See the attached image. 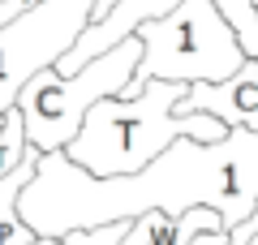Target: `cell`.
<instances>
[{
  "mask_svg": "<svg viewBox=\"0 0 258 245\" xmlns=\"http://www.w3.org/2000/svg\"><path fill=\"white\" fill-rule=\"evenodd\" d=\"M189 207H215L228 232L258 211V129L232 125L220 142L176 138L129 176H91L64 151H47L18 198L22 219L39 236L99 228L142 211L181 215Z\"/></svg>",
  "mask_w": 258,
  "mask_h": 245,
  "instance_id": "obj_1",
  "label": "cell"
},
{
  "mask_svg": "<svg viewBox=\"0 0 258 245\" xmlns=\"http://www.w3.org/2000/svg\"><path fill=\"white\" fill-rule=\"evenodd\" d=\"M189 82H147L138 95H103L91 103L82 129L64 155L86 168L91 176H129L142 172L155 155H164L176 138L220 142L228 134L220 116L211 112H176Z\"/></svg>",
  "mask_w": 258,
  "mask_h": 245,
  "instance_id": "obj_2",
  "label": "cell"
},
{
  "mask_svg": "<svg viewBox=\"0 0 258 245\" xmlns=\"http://www.w3.org/2000/svg\"><path fill=\"white\" fill-rule=\"evenodd\" d=\"M134 35L142 39L138 69L120 95H138L147 82H224L245 65L237 30L220 13L215 0H181L164 18L142 22Z\"/></svg>",
  "mask_w": 258,
  "mask_h": 245,
  "instance_id": "obj_3",
  "label": "cell"
},
{
  "mask_svg": "<svg viewBox=\"0 0 258 245\" xmlns=\"http://www.w3.org/2000/svg\"><path fill=\"white\" fill-rule=\"evenodd\" d=\"M138 56H142V39L129 35L74 73H60L56 65L39 69L18 91V108H22V120H26L30 146H39L43 155L64 151L78 138L91 103L103 99V95H120L129 86L134 69H138Z\"/></svg>",
  "mask_w": 258,
  "mask_h": 245,
  "instance_id": "obj_4",
  "label": "cell"
},
{
  "mask_svg": "<svg viewBox=\"0 0 258 245\" xmlns=\"http://www.w3.org/2000/svg\"><path fill=\"white\" fill-rule=\"evenodd\" d=\"M95 0H35L0 26V112L18 103V91L39 69L56 65L86 30Z\"/></svg>",
  "mask_w": 258,
  "mask_h": 245,
  "instance_id": "obj_5",
  "label": "cell"
},
{
  "mask_svg": "<svg viewBox=\"0 0 258 245\" xmlns=\"http://www.w3.org/2000/svg\"><path fill=\"white\" fill-rule=\"evenodd\" d=\"M176 5H181V0H116V5H112L99 22H86V30L74 39V47L56 60V69H60V73L82 69V65L95 60L99 52H108V47H116L120 39H129L142 22L164 18V13L176 9Z\"/></svg>",
  "mask_w": 258,
  "mask_h": 245,
  "instance_id": "obj_6",
  "label": "cell"
},
{
  "mask_svg": "<svg viewBox=\"0 0 258 245\" xmlns=\"http://www.w3.org/2000/svg\"><path fill=\"white\" fill-rule=\"evenodd\" d=\"M176 112H211L228 129L232 125L258 129V60L245 56V65L224 82H189Z\"/></svg>",
  "mask_w": 258,
  "mask_h": 245,
  "instance_id": "obj_7",
  "label": "cell"
},
{
  "mask_svg": "<svg viewBox=\"0 0 258 245\" xmlns=\"http://www.w3.org/2000/svg\"><path fill=\"white\" fill-rule=\"evenodd\" d=\"M224 228L215 207H189L181 215H164V211H142L129 219L120 245H189L198 232Z\"/></svg>",
  "mask_w": 258,
  "mask_h": 245,
  "instance_id": "obj_8",
  "label": "cell"
},
{
  "mask_svg": "<svg viewBox=\"0 0 258 245\" xmlns=\"http://www.w3.org/2000/svg\"><path fill=\"white\" fill-rule=\"evenodd\" d=\"M26 151H30L26 120H22V108L13 103V108L5 112V125H0V176L9 172V168H18V163L26 159Z\"/></svg>",
  "mask_w": 258,
  "mask_h": 245,
  "instance_id": "obj_9",
  "label": "cell"
},
{
  "mask_svg": "<svg viewBox=\"0 0 258 245\" xmlns=\"http://www.w3.org/2000/svg\"><path fill=\"white\" fill-rule=\"evenodd\" d=\"M215 5H220V13L228 18V26L237 30L245 56L258 60V9H254V0H215Z\"/></svg>",
  "mask_w": 258,
  "mask_h": 245,
  "instance_id": "obj_10",
  "label": "cell"
},
{
  "mask_svg": "<svg viewBox=\"0 0 258 245\" xmlns=\"http://www.w3.org/2000/svg\"><path fill=\"white\" fill-rule=\"evenodd\" d=\"M228 236H232L228 228H211V232H198L189 245H228Z\"/></svg>",
  "mask_w": 258,
  "mask_h": 245,
  "instance_id": "obj_11",
  "label": "cell"
},
{
  "mask_svg": "<svg viewBox=\"0 0 258 245\" xmlns=\"http://www.w3.org/2000/svg\"><path fill=\"white\" fill-rule=\"evenodd\" d=\"M245 245H258V211H254V232H249V241Z\"/></svg>",
  "mask_w": 258,
  "mask_h": 245,
  "instance_id": "obj_12",
  "label": "cell"
},
{
  "mask_svg": "<svg viewBox=\"0 0 258 245\" xmlns=\"http://www.w3.org/2000/svg\"><path fill=\"white\" fill-rule=\"evenodd\" d=\"M0 125H5V112H0Z\"/></svg>",
  "mask_w": 258,
  "mask_h": 245,
  "instance_id": "obj_13",
  "label": "cell"
},
{
  "mask_svg": "<svg viewBox=\"0 0 258 245\" xmlns=\"http://www.w3.org/2000/svg\"><path fill=\"white\" fill-rule=\"evenodd\" d=\"M254 9H258V0H254Z\"/></svg>",
  "mask_w": 258,
  "mask_h": 245,
  "instance_id": "obj_14",
  "label": "cell"
}]
</instances>
